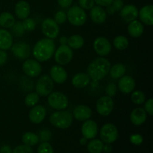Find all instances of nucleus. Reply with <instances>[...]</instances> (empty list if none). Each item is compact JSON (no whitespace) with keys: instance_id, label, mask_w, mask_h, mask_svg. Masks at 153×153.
Returning a JSON list of instances; mask_svg holds the SVG:
<instances>
[{"instance_id":"nucleus-13","label":"nucleus","mask_w":153,"mask_h":153,"mask_svg":"<svg viewBox=\"0 0 153 153\" xmlns=\"http://www.w3.org/2000/svg\"><path fill=\"white\" fill-rule=\"evenodd\" d=\"M10 49L13 55L19 59L25 60L31 55L30 46L28 43H24V42L12 44Z\"/></svg>"},{"instance_id":"nucleus-38","label":"nucleus","mask_w":153,"mask_h":153,"mask_svg":"<svg viewBox=\"0 0 153 153\" xmlns=\"http://www.w3.org/2000/svg\"><path fill=\"white\" fill-rule=\"evenodd\" d=\"M37 152L38 153H53V148L52 145L48 142H43L40 143V146L37 149Z\"/></svg>"},{"instance_id":"nucleus-42","label":"nucleus","mask_w":153,"mask_h":153,"mask_svg":"<svg viewBox=\"0 0 153 153\" xmlns=\"http://www.w3.org/2000/svg\"><path fill=\"white\" fill-rule=\"evenodd\" d=\"M117 91V85L114 82H110L105 88L106 94H107V96L111 97H114L116 94Z\"/></svg>"},{"instance_id":"nucleus-44","label":"nucleus","mask_w":153,"mask_h":153,"mask_svg":"<svg viewBox=\"0 0 153 153\" xmlns=\"http://www.w3.org/2000/svg\"><path fill=\"white\" fill-rule=\"evenodd\" d=\"M144 110L145 111L147 114H149L150 116H152L153 114V100L152 98L149 99V100L146 102L144 106Z\"/></svg>"},{"instance_id":"nucleus-3","label":"nucleus","mask_w":153,"mask_h":153,"mask_svg":"<svg viewBox=\"0 0 153 153\" xmlns=\"http://www.w3.org/2000/svg\"><path fill=\"white\" fill-rule=\"evenodd\" d=\"M73 117L71 113L66 111H57L49 117V122L55 127L61 129L68 128L73 123Z\"/></svg>"},{"instance_id":"nucleus-26","label":"nucleus","mask_w":153,"mask_h":153,"mask_svg":"<svg viewBox=\"0 0 153 153\" xmlns=\"http://www.w3.org/2000/svg\"><path fill=\"white\" fill-rule=\"evenodd\" d=\"M143 25L140 21L134 20L129 22V25H128V32L129 35L132 37H138L142 35L143 32Z\"/></svg>"},{"instance_id":"nucleus-35","label":"nucleus","mask_w":153,"mask_h":153,"mask_svg":"<svg viewBox=\"0 0 153 153\" xmlns=\"http://www.w3.org/2000/svg\"><path fill=\"white\" fill-rule=\"evenodd\" d=\"M131 101L136 105H141L146 100V96L142 91H135L132 93L131 96Z\"/></svg>"},{"instance_id":"nucleus-11","label":"nucleus","mask_w":153,"mask_h":153,"mask_svg":"<svg viewBox=\"0 0 153 153\" xmlns=\"http://www.w3.org/2000/svg\"><path fill=\"white\" fill-rule=\"evenodd\" d=\"M22 70L29 77H37L41 73L42 67L37 60L27 59L22 64Z\"/></svg>"},{"instance_id":"nucleus-4","label":"nucleus","mask_w":153,"mask_h":153,"mask_svg":"<svg viewBox=\"0 0 153 153\" xmlns=\"http://www.w3.org/2000/svg\"><path fill=\"white\" fill-rule=\"evenodd\" d=\"M67 18L73 25L82 26L86 22L87 14L85 10L80 6L74 5L67 10Z\"/></svg>"},{"instance_id":"nucleus-8","label":"nucleus","mask_w":153,"mask_h":153,"mask_svg":"<svg viewBox=\"0 0 153 153\" xmlns=\"http://www.w3.org/2000/svg\"><path fill=\"white\" fill-rule=\"evenodd\" d=\"M73 50L68 45H61L55 52V61L60 65H67L73 58Z\"/></svg>"},{"instance_id":"nucleus-20","label":"nucleus","mask_w":153,"mask_h":153,"mask_svg":"<svg viewBox=\"0 0 153 153\" xmlns=\"http://www.w3.org/2000/svg\"><path fill=\"white\" fill-rule=\"evenodd\" d=\"M91 20L96 24H102L106 20L107 13L101 6H94L90 12Z\"/></svg>"},{"instance_id":"nucleus-18","label":"nucleus","mask_w":153,"mask_h":153,"mask_svg":"<svg viewBox=\"0 0 153 153\" xmlns=\"http://www.w3.org/2000/svg\"><path fill=\"white\" fill-rule=\"evenodd\" d=\"M135 88V82L134 79L129 76H123L120 78L118 82V88L123 94H129Z\"/></svg>"},{"instance_id":"nucleus-12","label":"nucleus","mask_w":153,"mask_h":153,"mask_svg":"<svg viewBox=\"0 0 153 153\" xmlns=\"http://www.w3.org/2000/svg\"><path fill=\"white\" fill-rule=\"evenodd\" d=\"M94 49L100 56H106L111 51V45L107 38L100 37L94 41Z\"/></svg>"},{"instance_id":"nucleus-29","label":"nucleus","mask_w":153,"mask_h":153,"mask_svg":"<svg viewBox=\"0 0 153 153\" xmlns=\"http://www.w3.org/2000/svg\"><path fill=\"white\" fill-rule=\"evenodd\" d=\"M84 43H85V41H84L83 37L79 34H73L67 39V45L71 49H80L83 46Z\"/></svg>"},{"instance_id":"nucleus-45","label":"nucleus","mask_w":153,"mask_h":153,"mask_svg":"<svg viewBox=\"0 0 153 153\" xmlns=\"http://www.w3.org/2000/svg\"><path fill=\"white\" fill-rule=\"evenodd\" d=\"M51 132L48 130H43L42 131H40V137L39 138L43 142H47L50 140L51 138Z\"/></svg>"},{"instance_id":"nucleus-33","label":"nucleus","mask_w":153,"mask_h":153,"mask_svg":"<svg viewBox=\"0 0 153 153\" xmlns=\"http://www.w3.org/2000/svg\"><path fill=\"white\" fill-rule=\"evenodd\" d=\"M123 7V0H114L113 2L110 5L107 6L106 13L109 15H114L117 11H119Z\"/></svg>"},{"instance_id":"nucleus-32","label":"nucleus","mask_w":153,"mask_h":153,"mask_svg":"<svg viewBox=\"0 0 153 153\" xmlns=\"http://www.w3.org/2000/svg\"><path fill=\"white\" fill-rule=\"evenodd\" d=\"M114 46L119 50H124L128 46V40L126 37L119 35L114 38L113 41Z\"/></svg>"},{"instance_id":"nucleus-41","label":"nucleus","mask_w":153,"mask_h":153,"mask_svg":"<svg viewBox=\"0 0 153 153\" xmlns=\"http://www.w3.org/2000/svg\"><path fill=\"white\" fill-rule=\"evenodd\" d=\"M79 4L84 10H91L94 6V0H79Z\"/></svg>"},{"instance_id":"nucleus-24","label":"nucleus","mask_w":153,"mask_h":153,"mask_svg":"<svg viewBox=\"0 0 153 153\" xmlns=\"http://www.w3.org/2000/svg\"><path fill=\"white\" fill-rule=\"evenodd\" d=\"M30 11H31V8H30L29 4L23 0L18 1L15 5V14L19 19H24L28 17L30 14Z\"/></svg>"},{"instance_id":"nucleus-6","label":"nucleus","mask_w":153,"mask_h":153,"mask_svg":"<svg viewBox=\"0 0 153 153\" xmlns=\"http://www.w3.org/2000/svg\"><path fill=\"white\" fill-rule=\"evenodd\" d=\"M54 88V82L50 76L43 75L40 76L35 85L36 93L39 96L46 97L52 92Z\"/></svg>"},{"instance_id":"nucleus-7","label":"nucleus","mask_w":153,"mask_h":153,"mask_svg":"<svg viewBox=\"0 0 153 153\" xmlns=\"http://www.w3.org/2000/svg\"><path fill=\"white\" fill-rule=\"evenodd\" d=\"M118 129L112 123H106L100 129V137L102 141L107 144H111L117 140L118 138Z\"/></svg>"},{"instance_id":"nucleus-21","label":"nucleus","mask_w":153,"mask_h":153,"mask_svg":"<svg viewBox=\"0 0 153 153\" xmlns=\"http://www.w3.org/2000/svg\"><path fill=\"white\" fill-rule=\"evenodd\" d=\"M153 6L152 4L143 6L138 10V16L142 22L147 25H153Z\"/></svg>"},{"instance_id":"nucleus-39","label":"nucleus","mask_w":153,"mask_h":153,"mask_svg":"<svg viewBox=\"0 0 153 153\" xmlns=\"http://www.w3.org/2000/svg\"><path fill=\"white\" fill-rule=\"evenodd\" d=\"M67 19V13L64 10H59V11H58L55 13L54 20L58 24H63L66 22Z\"/></svg>"},{"instance_id":"nucleus-47","label":"nucleus","mask_w":153,"mask_h":153,"mask_svg":"<svg viewBox=\"0 0 153 153\" xmlns=\"http://www.w3.org/2000/svg\"><path fill=\"white\" fill-rule=\"evenodd\" d=\"M7 60V54L4 52V50L0 49V67L4 65Z\"/></svg>"},{"instance_id":"nucleus-27","label":"nucleus","mask_w":153,"mask_h":153,"mask_svg":"<svg viewBox=\"0 0 153 153\" xmlns=\"http://www.w3.org/2000/svg\"><path fill=\"white\" fill-rule=\"evenodd\" d=\"M126 68L123 64L118 63V64H114L113 66H111L110 70H109V74L112 79H117L121 78L125 75Z\"/></svg>"},{"instance_id":"nucleus-31","label":"nucleus","mask_w":153,"mask_h":153,"mask_svg":"<svg viewBox=\"0 0 153 153\" xmlns=\"http://www.w3.org/2000/svg\"><path fill=\"white\" fill-rule=\"evenodd\" d=\"M103 142L99 139L91 140L88 144V150L90 153H101L103 151Z\"/></svg>"},{"instance_id":"nucleus-30","label":"nucleus","mask_w":153,"mask_h":153,"mask_svg":"<svg viewBox=\"0 0 153 153\" xmlns=\"http://www.w3.org/2000/svg\"><path fill=\"white\" fill-rule=\"evenodd\" d=\"M39 140H40L39 136L33 132L25 133L22 137V141L23 142L24 144L29 146L37 144L39 143Z\"/></svg>"},{"instance_id":"nucleus-14","label":"nucleus","mask_w":153,"mask_h":153,"mask_svg":"<svg viewBox=\"0 0 153 153\" xmlns=\"http://www.w3.org/2000/svg\"><path fill=\"white\" fill-rule=\"evenodd\" d=\"M82 134L84 137L88 139H94L98 134V126L95 121L87 120L82 126Z\"/></svg>"},{"instance_id":"nucleus-22","label":"nucleus","mask_w":153,"mask_h":153,"mask_svg":"<svg viewBox=\"0 0 153 153\" xmlns=\"http://www.w3.org/2000/svg\"><path fill=\"white\" fill-rule=\"evenodd\" d=\"M146 112L142 108H136L131 111L130 120L134 126H140L146 121Z\"/></svg>"},{"instance_id":"nucleus-10","label":"nucleus","mask_w":153,"mask_h":153,"mask_svg":"<svg viewBox=\"0 0 153 153\" xmlns=\"http://www.w3.org/2000/svg\"><path fill=\"white\" fill-rule=\"evenodd\" d=\"M97 111L102 116H108L112 112L114 108V101L108 96L101 97L97 102Z\"/></svg>"},{"instance_id":"nucleus-40","label":"nucleus","mask_w":153,"mask_h":153,"mask_svg":"<svg viewBox=\"0 0 153 153\" xmlns=\"http://www.w3.org/2000/svg\"><path fill=\"white\" fill-rule=\"evenodd\" d=\"M12 153H33V150L31 146L24 144L16 146Z\"/></svg>"},{"instance_id":"nucleus-37","label":"nucleus","mask_w":153,"mask_h":153,"mask_svg":"<svg viewBox=\"0 0 153 153\" xmlns=\"http://www.w3.org/2000/svg\"><path fill=\"white\" fill-rule=\"evenodd\" d=\"M12 28V32L16 37H20L22 36L25 33V30H24L23 26H22V24L21 22H15V23L13 24Z\"/></svg>"},{"instance_id":"nucleus-28","label":"nucleus","mask_w":153,"mask_h":153,"mask_svg":"<svg viewBox=\"0 0 153 153\" xmlns=\"http://www.w3.org/2000/svg\"><path fill=\"white\" fill-rule=\"evenodd\" d=\"M15 17L8 12H3L0 14V25L4 28H11L15 23Z\"/></svg>"},{"instance_id":"nucleus-49","label":"nucleus","mask_w":153,"mask_h":153,"mask_svg":"<svg viewBox=\"0 0 153 153\" xmlns=\"http://www.w3.org/2000/svg\"><path fill=\"white\" fill-rule=\"evenodd\" d=\"M0 153H11V149L9 146L4 145V146H1V149H0Z\"/></svg>"},{"instance_id":"nucleus-34","label":"nucleus","mask_w":153,"mask_h":153,"mask_svg":"<svg viewBox=\"0 0 153 153\" xmlns=\"http://www.w3.org/2000/svg\"><path fill=\"white\" fill-rule=\"evenodd\" d=\"M39 97H40V96L36 92L30 93L25 97V104L28 107H33L37 104L39 101Z\"/></svg>"},{"instance_id":"nucleus-1","label":"nucleus","mask_w":153,"mask_h":153,"mask_svg":"<svg viewBox=\"0 0 153 153\" xmlns=\"http://www.w3.org/2000/svg\"><path fill=\"white\" fill-rule=\"evenodd\" d=\"M111 63L105 58H98L92 61L88 65V75L91 78V85L92 88H96L99 86L98 82L104 79L109 73Z\"/></svg>"},{"instance_id":"nucleus-48","label":"nucleus","mask_w":153,"mask_h":153,"mask_svg":"<svg viewBox=\"0 0 153 153\" xmlns=\"http://www.w3.org/2000/svg\"><path fill=\"white\" fill-rule=\"evenodd\" d=\"M114 0H94V2L97 3L99 6H102V7H107L110 5Z\"/></svg>"},{"instance_id":"nucleus-9","label":"nucleus","mask_w":153,"mask_h":153,"mask_svg":"<svg viewBox=\"0 0 153 153\" xmlns=\"http://www.w3.org/2000/svg\"><path fill=\"white\" fill-rule=\"evenodd\" d=\"M42 31L43 34L47 38L55 39L59 34V26L58 24L51 18L44 19L42 23Z\"/></svg>"},{"instance_id":"nucleus-51","label":"nucleus","mask_w":153,"mask_h":153,"mask_svg":"<svg viewBox=\"0 0 153 153\" xmlns=\"http://www.w3.org/2000/svg\"><path fill=\"white\" fill-rule=\"evenodd\" d=\"M103 149H104L105 152H109L110 151H111V148L108 145L104 146V147H103Z\"/></svg>"},{"instance_id":"nucleus-2","label":"nucleus","mask_w":153,"mask_h":153,"mask_svg":"<svg viewBox=\"0 0 153 153\" xmlns=\"http://www.w3.org/2000/svg\"><path fill=\"white\" fill-rule=\"evenodd\" d=\"M55 52V42L53 40L47 37L38 40L33 48V55L34 58L40 62L49 61Z\"/></svg>"},{"instance_id":"nucleus-25","label":"nucleus","mask_w":153,"mask_h":153,"mask_svg":"<svg viewBox=\"0 0 153 153\" xmlns=\"http://www.w3.org/2000/svg\"><path fill=\"white\" fill-rule=\"evenodd\" d=\"M13 44V37L6 29H0V49L7 50Z\"/></svg>"},{"instance_id":"nucleus-36","label":"nucleus","mask_w":153,"mask_h":153,"mask_svg":"<svg viewBox=\"0 0 153 153\" xmlns=\"http://www.w3.org/2000/svg\"><path fill=\"white\" fill-rule=\"evenodd\" d=\"M22 26L25 31H32L35 29L36 28V23L34 22V20L31 18H25L23 19L22 22Z\"/></svg>"},{"instance_id":"nucleus-50","label":"nucleus","mask_w":153,"mask_h":153,"mask_svg":"<svg viewBox=\"0 0 153 153\" xmlns=\"http://www.w3.org/2000/svg\"><path fill=\"white\" fill-rule=\"evenodd\" d=\"M67 39L66 37H62L60 39V43L61 45H67Z\"/></svg>"},{"instance_id":"nucleus-19","label":"nucleus","mask_w":153,"mask_h":153,"mask_svg":"<svg viewBox=\"0 0 153 153\" xmlns=\"http://www.w3.org/2000/svg\"><path fill=\"white\" fill-rule=\"evenodd\" d=\"M120 16L124 21L130 22L138 16V10L133 4H127L120 10Z\"/></svg>"},{"instance_id":"nucleus-17","label":"nucleus","mask_w":153,"mask_h":153,"mask_svg":"<svg viewBox=\"0 0 153 153\" xmlns=\"http://www.w3.org/2000/svg\"><path fill=\"white\" fill-rule=\"evenodd\" d=\"M92 115V111L88 106L79 105L73 109V117L79 121H85L89 120Z\"/></svg>"},{"instance_id":"nucleus-46","label":"nucleus","mask_w":153,"mask_h":153,"mask_svg":"<svg viewBox=\"0 0 153 153\" xmlns=\"http://www.w3.org/2000/svg\"><path fill=\"white\" fill-rule=\"evenodd\" d=\"M58 4L63 8H68L71 6L73 0H57Z\"/></svg>"},{"instance_id":"nucleus-16","label":"nucleus","mask_w":153,"mask_h":153,"mask_svg":"<svg viewBox=\"0 0 153 153\" xmlns=\"http://www.w3.org/2000/svg\"><path fill=\"white\" fill-rule=\"evenodd\" d=\"M50 77L53 82L63 84L67 81V73L64 67L60 65H55L50 70Z\"/></svg>"},{"instance_id":"nucleus-23","label":"nucleus","mask_w":153,"mask_h":153,"mask_svg":"<svg viewBox=\"0 0 153 153\" xmlns=\"http://www.w3.org/2000/svg\"><path fill=\"white\" fill-rule=\"evenodd\" d=\"M72 84L76 88H84L91 83V78L88 73H79L72 78Z\"/></svg>"},{"instance_id":"nucleus-5","label":"nucleus","mask_w":153,"mask_h":153,"mask_svg":"<svg viewBox=\"0 0 153 153\" xmlns=\"http://www.w3.org/2000/svg\"><path fill=\"white\" fill-rule=\"evenodd\" d=\"M47 101L49 106L57 111L64 110L69 105V100L67 96L58 91L52 92L49 94Z\"/></svg>"},{"instance_id":"nucleus-52","label":"nucleus","mask_w":153,"mask_h":153,"mask_svg":"<svg viewBox=\"0 0 153 153\" xmlns=\"http://www.w3.org/2000/svg\"><path fill=\"white\" fill-rule=\"evenodd\" d=\"M86 143H87V139L85 138V137H83V138H82L80 140V143L82 145H85V144H86Z\"/></svg>"},{"instance_id":"nucleus-43","label":"nucleus","mask_w":153,"mask_h":153,"mask_svg":"<svg viewBox=\"0 0 153 153\" xmlns=\"http://www.w3.org/2000/svg\"><path fill=\"white\" fill-rule=\"evenodd\" d=\"M143 137L140 134H134L131 135L130 137V141L131 143L134 145H140L143 143Z\"/></svg>"},{"instance_id":"nucleus-15","label":"nucleus","mask_w":153,"mask_h":153,"mask_svg":"<svg viewBox=\"0 0 153 153\" xmlns=\"http://www.w3.org/2000/svg\"><path fill=\"white\" fill-rule=\"evenodd\" d=\"M46 115V108L43 105H34L29 111L28 118L30 121L34 124H39L43 121Z\"/></svg>"}]
</instances>
